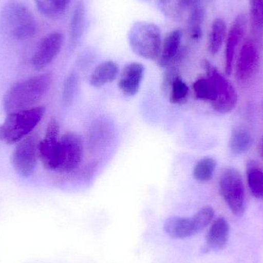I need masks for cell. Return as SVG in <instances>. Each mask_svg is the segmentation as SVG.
Segmentation results:
<instances>
[{
    "instance_id": "obj_1",
    "label": "cell",
    "mask_w": 263,
    "mask_h": 263,
    "mask_svg": "<svg viewBox=\"0 0 263 263\" xmlns=\"http://www.w3.org/2000/svg\"><path fill=\"white\" fill-rule=\"evenodd\" d=\"M52 82V74L46 72L14 83L5 93V110L9 114L31 109L47 93Z\"/></svg>"
},
{
    "instance_id": "obj_2",
    "label": "cell",
    "mask_w": 263,
    "mask_h": 263,
    "mask_svg": "<svg viewBox=\"0 0 263 263\" xmlns=\"http://www.w3.org/2000/svg\"><path fill=\"white\" fill-rule=\"evenodd\" d=\"M36 32L32 12L18 1L8 2L0 11V32L15 40L31 38Z\"/></svg>"
},
{
    "instance_id": "obj_3",
    "label": "cell",
    "mask_w": 263,
    "mask_h": 263,
    "mask_svg": "<svg viewBox=\"0 0 263 263\" xmlns=\"http://www.w3.org/2000/svg\"><path fill=\"white\" fill-rule=\"evenodd\" d=\"M44 107H34L9 112L0 125V140L7 144L18 143L29 136L41 121Z\"/></svg>"
},
{
    "instance_id": "obj_4",
    "label": "cell",
    "mask_w": 263,
    "mask_h": 263,
    "mask_svg": "<svg viewBox=\"0 0 263 263\" xmlns=\"http://www.w3.org/2000/svg\"><path fill=\"white\" fill-rule=\"evenodd\" d=\"M129 42L132 50L138 57L148 60L159 58L162 49V35L160 29L154 23H135L129 31Z\"/></svg>"
},
{
    "instance_id": "obj_5",
    "label": "cell",
    "mask_w": 263,
    "mask_h": 263,
    "mask_svg": "<svg viewBox=\"0 0 263 263\" xmlns=\"http://www.w3.org/2000/svg\"><path fill=\"white\" fill-rule=\"evenodd\" d=\"M219 192L236 216H241L245 211V189L240 173L234 168H227L219 178Z\"/></svg>"
},
{
    "instance_id": "obj_6",
    "label": "cell",
    "mask_w": 263,
    "mask_h": 263,
    "mask_svg": "<svg viewBox=\"0 0 263 263\" xmlns=\"http://www.w3.org/2000/svg\"><path fill=\"white\" fill-rule=\"evenodd\" d=\"M39 157L46 170L58 171L61 158L60 126L55 119L48 123L46 134L38 145Z\"/></svg>"
},
{
    "instance_id": "obj_7",
    "label": "cell",
    "mask_w": 263,
    "mask_h": 263,
    "mask_svg": "<svg viewBox=\"0 0 263 263\" xmlns=\"http://www.w3.org/2000/svg\"><path fill=\"white\" fill-rule=\"evenodd\" d=\"M36 136H28L18 142L12 155V163L16 173L23 178L32 176L39 157Z\"/></svg>"
},
{
    "instance_id": "obj_8",
    "label": "cell",
    "mask_w": 263,
    "mask_h": 263,
    "mask_svg": "<svg viewBox=\"0 0 263 263\" xmlns=\"http://www.w3.org/2000/svg\"><path fill=\"white\" fill-rule=\"evenodd\" d=\"M202 66L205 72H210L215 77L217 83L218 97L212 104L213 109L219 114L231 112L236 107L238 101L237 92L234 86L208 60H202Z\"/></svg>"
},
{
    "instance_id": "obj_9",
    "label": "cell",
    "mask_w": 263,
    "mask_h": 263,
    "mask_svg": "<svg viewBox=\"0 0 263 263\" xmlns=\"http://www.w3.org/2000/svg\"><path fill=\"white\" fill-rule=\"evenodd\" d=\"M61 158L58 171L70 173L80 167L84 156V144L81 136L66 133L60 138Z\"/></svg>"
},
{
    "instance_id": "obj_10",
    "label": "cell",
    "mask_w": 263,
    "mask_h": 263,
    "mask_svg": "<svg viewBox=\"0 0 263 263\" xmlns=\"http://www.w3.org/2000/svg\"><path fill=\"white\" fill-rule=\"evenodd\" d=\"M63 44V35L53 32L46 35L40 41L34 52L32 65L37 71L43 70L59 55Z\"/></svg>"
},
{
    "instance_id": "obj_11",
    "label": "cell",
    "mask_w": 263,
    "mask_h": 263,
    "mask_svg": "<svg viewBox=\"0 0 263 263\" xmlns=\"http://www.w3.org/2000/svg\"><path fill=\"white\" fill-rule=\"evenodd\" d=\"M259 60V50L256 45L250 40L246 42L241 49L236 65L238 80L242 82L250 80L256 72Z\"/></svg>"
},
{
    "instance_id": "obj_12",
    "label": "cell",
    "mask_w": 263,
    "mask_h": 263,
    "mask_svg": "<svg viewBox=\"0 0 263 263\" xmlns=\"http://www.w3.org/2000/svg\"><path fill=\"white\" fill-rule=\"evenodd\" d=\"M145 73V67L140 63L126 65L122 71L118 81V88L126 97H134L139 92Z\"/></svg>"
},
{
    "instance_id": "obj_13",
    "label": "cell",
    "mask_w": 263,
    "mask_h": 263,
    "mask_svg": "<svg viewBox=\"0 0 263 263\" xmlns=\"http://www.w3.org/2000/svg\"><path fill=\"white\" fill-rule=\"evenodd\" d=\"M247 17L243 14H240L236 17L229 32L225 54V71L227 75L230 76L233 71V59L238 45L247 30Z\"/></svg>"
},
{
    "instance_id": "obj_14",
    "label": "cell",
    "mask_w": 263,
    "mask_h": 263,
    "mask_svg": "<svg viewBox=\"0 0 263 263\" xmlns=\"http://www.w3.org/2000/svg\"><path fill=\"white\" fill-rule=\"evenodd\" d=\"M182 32L179 29L170 32L162 45L159 65L161 67L168 68L175 66L182 57L181 52Z\"/></svg>"
},
{
    "instance_id": "obj_15",
    "label": "cell",
    "mask_w": 263,
    "mask_h": 263,
    "mask_svg": "<svg viewBox=\"0 0 263 263\" xmlns=\"http://www.w3.org/2000/svg\"><path fill=\"white\" fill-rule=\"evenodd\" d=\"M230 236V225L227 219L219 217L213 222L206 237L208 250H222L227 247Z\"/></svg>"
},
{
    "instance_id": "obj_16",
    "label": "cell",
    "mask_w": 263,
    "mask_h": 263,
    "mask_svg": "<svg viewBox=\"0 0 263 263\" xmlns=\"http://www.w3.org/2000/svg\"><path fill=\"white\" fill-rule=\"evenodd\" d=\"M164 230L173 239H184L196 235L191 218L170 216L164 223Z\"/></svg>"
},
{
    "instance_id": "obj_17",
    "label": "cell",
    "mask_w": 263,
    "mask_h": 263,
    "mask_svg": "<svg viewBox=\"0 0 263 263\" xmlns=\"http://www.w3.org/2000/svg\"><path fill=\"white\" fill-rule=\"evenodd\" d=\"M118 65L114 61H106L95 68L89 78V83L94 88H102L112 83L118 77Z\"/></svg>"
},
{
    "instance_id": "obj_18",
    "label": "cell",
    "mask_w": 263,
    "mask_h": 263,
    "mask_svg": "<svg viewBox=\"0 0 263 263\" xmlns=\"http://www.w3.org/2000/svg\"><path fill=\"white\" fill-rule=\"evenodd\" d=\"M193 92L197 100L210 102L213 104L218 97V86L216 79L210 72L206 77L197 79L193 84Z\"/></svg>"
},
{
    "instance_id": "obj_19",
    "label": "cell",
    "mask_w": 263,
    "mask_h": 263,
    "mask_svg": "<svg viewBox=\"0 0 263 263\" xmlns=\"http://www.w3.org/2000/svg\"><path fill=\"white\" fill-rule=\"evenodd\" d=\"M168 100L173 104L183 105L188 100L190 96V88L181 77V74L176 76L167 91Z\"/></svg>"
},
{
    "instance_id": "obj_20",
    "label": "cell",
    "mask_w": 263,
    "mask_h": 263,
    "mask_svg": "<svg viewBox=\"0 0 263 263\" xmlns=\"http://www.w3.org/2000/svg\"><path fill=\"white\" fill-rule=\"evenodd\" d=\"M247 181L253 196L263 200V171L253 161L247 165Z\"/></svg>"
},
{
    "instance_id": "obj_21",
    "label": "cell",
    "mask_w": 263,
    "mask_h": 263,
    "mask_svg": "<svg viewBox=\"0 0 263 263\" xmlns=\"http://www.w3.org/2000/svg\"><path fill=\"white\" fill-rule=\"evenodd\" d=\"M40 12L49 18H55L64 13L71 0H34Z\"/></svg>"
},
{
    "instance_id": "obj_22",
    "label": "cell",
    "mask_w": 263,
    "mask_h": 263,
    "mask_svg": "<svg viewBox=\"0 0 263 263\" xmlns=\"http://www.w3.org/2000/svg\"><path fill=\"white\" fill-rule=\"evenodd\" d=\"M253 145L251 134L243 128H236L233 131L230 140V149L234 155L247 153Z\"/></svg>"
},
{
    "instance_id": "obj_23",
    "label": "cell",
    "mask_w": 263,
    "mask_h": 263,
    "mask_svg": "<svg viewBox=\"0 0 263 263\" xmlns=\"http://www.w3.org/2000/svg\"><path fill=\"white\" fill-rule=\"evenodd\" d=\"M227 35V25L222 18H216L212 25L209 41V50L212 55H216L222 47Z\"/></svg>"
},
{
    "instance_id": "obj_24",
    "label": "cell",
    "mask_w": 263,
    "mask_h": 263,
    "mask_svg": "<svg viewBox=\"0 0 263 263\" xmlns=\"http://www.w3.org/2000/svg\"><path fill=\"white\" fill-rule=\"evenodd\" d=\"M85 18L86 12L84 5L80 2L76 6L71 20L70 35L72 43H77L81 38L84 30Z\"/></svg>"
},
{
    "instance_id": "obj_25",
    "label": "cell",
    "mask_w": 263,
    "mask_h": 263,
    "mask_svg": "<svg viewBox=\"0 0 263 263\" xmlns=\"http://www.w3.org/2000/svg\"><path fill=\"white\" fill-rule=\"evenodd\" d=\"M216 166V161L213 158H203L195 165L193 177L199 182H209L213 178Z\"/></svg>"
},
{
    "instance_id": "obj_26",
    "label": "cell",
    "mask_w": 263,
    "mask_h": 263,
    "mask_svg": "<svg viewBox=\"0 0 263 263\" xmlns=\"http://www.w3.org/2000/svg\"><path fill=\"white\" fill-rule=\"evenodd\" d=\"M203 20V9L197 5L192 9L189 20V32L193 40H199L202 37Z\"/></svg>"
},
{
    "instance_id": "obj_27",
    "label": "cell",
    "mask_w": 263,
    "mask_h": 263,
    "mask_svg": "<svg viewBox=\"0 0 263 263\" xmlns=\"http://www.w3.org/2000/svg\"><path fill=\"white\" fill-rule=\"evenodd\" d=\"M79 84L80 80L76 72H72L68 76L63 83L62 92V101L64 106H69L73 102L79 89Z\"/></svg>"
},
{
    "instance_id": "obj_28",
    "label": "cell",
    "mask_w": 263,
    "mask_h": 263,
    "mask_svg": "<svg viewBox=\"0 0 263 263\" xmlns=\"http://www.w3.org/2000/svg\"><path fill=\"white\" fill-rule=\"evenodd\" d=\"M215 216V211L210 205H205L191 217L196 234L210 225Z\"/></svg>"
},
{
    "instance_id": "obj_29",
    "label": "cell",
    "mask_w": 263,
    "mask_h": 263,
    "mask_svg": "<svg viewBox=\"0 0 263 263\" xmlns=\"http://www.w3.org/2000/svg\"><path fill=\"white\" fill-rule=\"evenodd\" d=\"M251 17L256 30L263 28V0H252Z\"/></svg>"
},
{
    "instance_id": "obj_30",
    "label": "cell",
    "mask_w": 263,
    "mask_h": 263,
    "mask_svg": "<svg viewBox=\"0 0 263 263\" xmlns=\"http://www.w3.org/2000/svg\"><path fill=\"white\" fill-rule=\"evenodd\" d=\"M199 0H178V6L180 9H193L197 6Z\"/></svg>"
},
{
    "instance_id": "obj_31",
    "label": "cell",
    "mask_w": 263,
    "mask_h": 263,
    "mask_svg": "<svg viewBox=\"0 0 263 263\" xmlns=\"http://www.w3.org/2000/svg\"><path fill=\"white\" fill-rule=\"evenodd\" d=\"M159 1L162 6H166L167 5L170 4V3L172 0H159Z\"/></svg>"
}]
</instances>
